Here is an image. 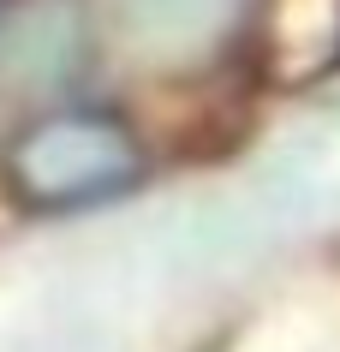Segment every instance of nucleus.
<instances>
[{
  "instance_id": "nucleus-1",
  "label": "nucleus",
  "mask_w": 340,
  "mask_h": 352,
  "mask_svg": "<svg viewBox=\"0 0 340 352\" xmlns=\"http://www.w3.org/2000/svg\"><path fill=\"white\" fill-rule=\"evenodd\" d=\"M144 167L137 138L113 113L60 108L42 113L6 149V186L30 209H84L126 191Z\"/></svg>"
},
{
  "instance_id": "nucleus-2",
  "label": "nucleus",
  "mask_w": 340,
  "mask_h": 352,
  "mask_svg": "<svg viewBox=\"0 0 340 352\" xmlns=\"http://www.w3.org/2000/svg\"><path fill=\"white\" fill-rule=\"evenodd\" d=\"M120 30L150 66H197L221 48L251 0H113Z\"/></svg>"
}]
</instances>
